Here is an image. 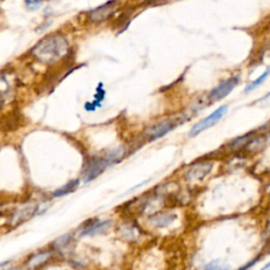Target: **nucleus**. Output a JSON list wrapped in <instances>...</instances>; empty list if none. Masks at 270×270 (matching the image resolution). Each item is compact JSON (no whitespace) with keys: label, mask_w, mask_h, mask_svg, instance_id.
<instances>
[{"label":"nucleus","mask_w":270,"mask_h":270,"mask_svg":"<svg viewBox=\"0 0 270 270\" xmlns=\"http://www.w3.org/2000/svg\"><path fill=\"white\" fill-rule=\"evenodd\" d=\"M69 49L70 45L66 37L63 35H49L32 49V54L37 61L52 65L65 58Z\"/></svg>","instance_id":"obj_1"},{"label":"nucleus","mask_w":270,"mask_h":270,"mask_svg":"<svg viewBox=\"0 0 270 270\" xmlns=\"http://www.w3.org/2000/svg\"><path fill=\"white\" fill-rule=\"evenodd\" d=\"M122 150H114L111 153H110L107 157H96L92 158L91 161H89L88 167L85 170V183H89L95 179L99 174H102L104 170L114 163V161L118 159L122 156Z\"/></svg>","instance_id":"obj_2"},{"label":"nucleus","mask_w":270,"mask_h":270,"mask_svg":"<svg viewBox=\"0 0 270 270\" xmlns=\"http://www.w3.org/2000/svg\"><path fill=\"white\" fill-rule=\"evenodd\" d=\"M228 112V106L227 105H223L219 108H217L215 111H213L211 114H209L208 116H206L204 119H202L201 122H198L197 124H195L192 129L190 130L189 132V136L190 137H194L196 135H198L199 133H202L205 130L213 127L214 125H216L221 119L225 116V114Z\"/></svg>","instance_id":"obj_3"},{"label":"nucleus","mask_w":270,"mask_h":270,"mask_svg":"<svg viewBox=\"0 0 270 270\" xmlns=\"http://www.w3.org/2000/svg\"><path fill=\"white\" fill-rule=\"evenodd\" d=\"M239 76L238 75H233L231 77H229L226 81L222 82L217 87H215L211 92H210L208 98L210 102L216 103L221 99L225 98L228 96L230 93L233 91V89L238 85L239 83Z\"/></svg>","instance_id":"obj_4"},{"label":"nucleus","mask_w":270,"mask_h":270,"mask_svg":"<svg viewBox=\"0 0 270 270\" xmlns=\"http://www.w3.org/2000/svg\"><path fill=\"white\" fill-rule=\"evenodd\" d=\"M176 125V122L173 119H165V121L159 122L151 128H149L147 130V136L150 138V141H155V139L161 138L170 131H172Z\"/></svg>","instance_id":"obj_5"},{"label":"nucleus","mask_w":270,"mask_h":270,"mask_svg":"<svg viewBox=\"0 0 270 270\" xmlns=\"http://www.w3.org/2000/svg\"><path fill=\"white\" fill-rule=\"evenodd\" d=\"M112 226V221L106 219V221H99V219H92V221L85 224L81 230L82 236H92L96 234H101Z\"/></svg>","instance_id":"obj_6"},{"label":"nucleus","mask_w":270,"mask_h":270,"mask_svg":"<svg viewBox=\"0 0 270 270\" xmlns=\"http://www.w3.org/2000/svg\"><path fill=\"white\" fill-rule=\"evenodd\" d=\"M116 5H117L116 2H109L101 7L92 10V11H90L88 13V17L92 23L95 24L102 23L114 14Z\"/></svg>","instance_id":"obj_7"},{"label":"nucleus","mask_w":270,"mask_h":270,"mask_svg":"<svg viewBox=\"0 0 270 270\" xmlns=\"http://www.w3.org/2000/svg\"><path fill=\"white\" fill-rule=\"evenodd\" d=\"M212 170L211 163H198L189 168L186 177L189 181H201Z\"/></svg>","instance_id":"obj_8"},{"label":"nucleus","mask_w":270,"mask_h":270,"mask_svg":"<svg viewBox=\"0 0 270 270\" xmlns=\"http://www.w3.org/2000/svg\"><path fill=\"white\" fill-rule=\"evenodd\" d=\"M176 218L177 216L174 213H170V212L157 213L150 217V223L156 228H165V227H168L169 225H171Z\"/></svg>","instance_id":"obj_9"},{"label":"nucleus","mask_w":270,"mask_h":270,"mask_svg":"<svg viewBox=\"0 0 270 270\" xmlns=\"http://www.w3.org/2000/svg\"><path fill=\"white\" fill-rule=\"evenodd\" d=\"M52 256H53L52 251H49V250L48 251H41L32 255L31 257H29L26 265L29 269H37L38 267H41L42 265L47 263Z\"/></svg>","instance_id":"obj_10"},{"label":"nucleus","mask_w":270,"mask_h":270,"mask_svg":"<svg viewBox=\"0 0 270 270\" xmlns=\"http://www.w3.org/2000/svg\"><path fill=\"white\" fill-rule=\"evenodd\" d=\"M36 210H37V206H30V207H27V208L21 210V211H18L16 213V215L14 216L13 223L15 225H19L25 221H28L29 218H31L35 214Z\"/></svg>","instance_id":"obj_11"},{"label":"nucleus","mask_w":270,"mask_h":270,"mask_svg":"<svg viewBox=\"0 0 270 270\" xmlns=\"http://www.w3.org/2000/svg\"><path fill=\"white\" fill-rule=\"evenodd\" d=\"M73 242V236L71 234H65L57 237L53 242V248L56 251H64L67 248L71 246Z\"/></svg>","instance_id":"obj_12"},{"label":"nucleus","mask_w":270,"mask_h":270,"mask_svg":"<svg viewBox=\"0 0 270 270\" xmlns=\"http://www.w3.org/2000/svg\"><path fill=\"white\" fill-rule=\"evenodd\" d=\"M269 75H270V68H268L262 75H259V76L255 79V81H253V82H251L250 84H248L247 87L245 88L244 91H245L246 93H249V92L253 91V90H255L256 88H258V87L261 86L262 84H264V82H265L266 79L268 78Z\"/></svg>","instance_id":"obj_13"},{"label":"nucleus","mask_w":270,"mask_h":270,"mask_svg":"<svg viewBox=\"0 0 270 270\" xmlns=\"http://www.w3.org/2000/svg\"><path fill=\"white\" fill-rule=\"evenodd\" d=\"M77 186H78V181H77V179H75V181L70 182V183H68L67 185H65L64 187H62V188H59V189L55 190V191L53 192V195H54V196H57V197H61V196L67 195V194H69L70 192H72L73 190H75Z\"/></svg>","instance_id":"obj_14"},{"label":"nucleus","mask_w":270,"mask_h":270,"mask_svg":"<svg viewBox=\"0 0 270 270\" xmlns=\"http://www.w3.org/2000/svg\"><path fill=\"white\" fill-rule=\"evenodd\" d=\"M204 270H231V267L222 259H214V261L206 264Z\"/></svg>","instance_id":"obj_15"},{"label":"nucleus","mask_w":270,"mask_h":270,"mask_svg":"<svg viewBox=\"0 0 270 270\" xmlns=\"http://www.w3.org/2000/svg\"><path fill=\"white\" fill-rule=\"evenodd\" d=\"M123 234L125 237H127L128 239H130V241H133V239H135L136 237V234H135V228L133 226H127L123 229Z\"/></svg>","instance_id":"obj_16"},{"label":"nucleus","mask_w":270,"mask_h":270,"mask_svg":"<svg viewBox=\"0 0 270 270\" xmlns=\"http://www.w3.org/2000/svg\"><path fill=\"white\" fill-rule=\"evenodd\" d=\"M26 5L31 10H36L43 5V3H41V2H26Z\"/></svg>","instance_id":"obj_17"},{"label":"nucleus","mask_w":270,"mask_h":270,"mask_svg":"<svg viewBox=\"0 0 270 270\" xmlns=\"http://www.w3.org/2000/svg\"><path fill=\"white\" fill-rule=\"evenodd\" d=\"M256 262V259H255V261H251V262H250V263H248V264H246L244 267H242V268H239L238 270H247V269H249L250 267H251L252 265H254V263Z\"/></svg>","instance_id":"obj_18"},{"label":"nucleus","mask_w":270,"mask_h":270,"mask_svg":"<svg viewBox=\"0 0 270 270\" xmlns=\"http://www.w3.org/2000/svg\"><path fill=\"white\" fill-rule=\"evenodd\" d=\"M11 262H12V259H7V261H5V262H2V263H0V268L7 267Z\"/></svg>","instance_id":"obj_19"},{"label":"nucleus","mask_w":270,"mask_h":270,"mask_svg":"<svg viewBox=\"0 0 270 270\" xmlns=\"http://www.w3.org/2000/svg\"><path fill=\"white\" fill-rule=\"evenodd\" d=\"M259 270H270V262L267 263L265 266H263Z\"/></svg>","instance_id":"obj_20"},{"label":"nucleus","mask_w":270,"mask_h":270,"mask_svg":"<svg viewBox=\"0 0 270 270\" xmlns=\"http://www.w3.org/2000/svg\"><path fill=\"white\" fill-rule=\"evenodd\" d=\"M5 270H19V268H18V267H16V266H12V267H9V268H6Z\"/></svg>","instance_id":"obj_21"}]
</instances>
